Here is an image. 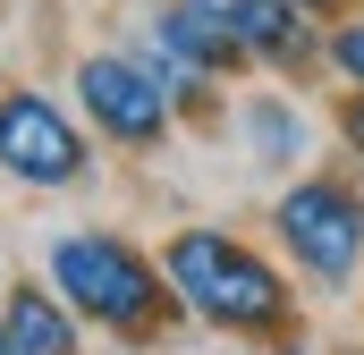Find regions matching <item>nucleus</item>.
Here are the masks:
<instances>
[{
  "mask_svg": "<svg viewBox=\"0 0 364 355\" xmlns=\"http://www.w3.org/2000/svg\"><path fill=\"white\" fill-rule=\"evenodd\" d=\"M161 271H170V296L212 330H237V339L288 330V279L255 246H237L229 229H178Z\"/></svg>",
  "mask_w": 364,
  "mask_h": 355,
  "instance_id": "obj_1",
  "label": "nucleus"
},
{
  "mask_svg": "<svg viewBox=\"0 0 364 355\" xmlns=\"http://www.w3.org/2000/svg\"><path fill=\"white\" fill-rule=\"evenodd\" d=\"M51 279H60V296H68L77 313H93L102 330H144V322L161 313L153 263H144L127 237H102V229L60 237V246H51Z\"/></svg>",
  "mask_w": 364,
  "mask_h": 355,
  "instance_id": "obj_2",
  "label": "nucleus"
},
{
  "mask_svg": "<svg viewBox=\"0 0 364 355\" xmlns=\"http://www.w3.org/2000/svg\"><path fill=\"white\" fill-rule=\"evenodd\" d=\"M272 229H279V246L296 254V271L322 279V288H348L356 263H364V203L339 178H296V186L279 195Z\"/></svg>",
  "mask_w": 364,
  "mask_h": 355,
  "instance_id": "obj_3",
  "label": "nucleus"
},
{
  "mask_svg": "<svg viewBox=\"0 0 364 355\" xmlns=\"http://www.w3.org/2000/svg\"><path fill=\"white\" fill-rule=\"evenodd\" d=\"M77 102H85V119L110 136V144H161L170 136V77L153 68V60H127V51H93L85 68H77Z\"/></svg>",
  "mask_w": 364,
  "mask_h": 355,
  "instance_id": "obj_4",
  "label": "nucleus"
},
{
  "mask_svg": "<svg viewBox=\"0 0 364 355\" xmlns=\"http://www.w3.org/2000/svg\"><path fill=\"white\" fill-rule=\"evenodd\" d=\"M0 170L26 186H77L85 178V136L68 127L60 102L43 93H0Z\"/></svg>",
  "mask_w": 364,
  "mask_h": 355,
  "instance_id": "obj_5",
  "label": "nucleus"
},
{
  "mask_svg": "<svg viewBox=\"0 0 364 355\" xmlns=\"http://www.w3.org/2000/svg\"><path fill=\"white\" fill-rule=\"evenodd\" d=\"M186 9H203L212 26H229V43L246 60H263V68H305L314 60V17L288 9V0H186Z\"/></svg>",
  "mask_w": 364,
  "mask_h": 355,
  "instance_id": "obj_6",
  "label": "nucleus"
},
{
  "mask_svg": "<svg viewBox=\"0 0 364 355\" xmlns=\"http://www.w3.org/2000/svg\"><path fill=\"white\" fill-rule=\"evenodd\" d=\"M0 330H9L17 355H77V322H68L60 296H43V288H17L9 313H0Z\"/></svg>",
  "mask_w": 364,
  "mask_h": 355,
  "instance_id": "obj_7",
  "label": "nucleus"
},
{
  "mask_svg": "<svg viewBox=\"0 0 364 355\" xmlns=\"http://www.w3.org/2000/svg\"><path fill=\"white\" fill-rule=\"evenodd\" d=\"M237 127H246L255 161H272V170H288V161L305 153V110H296V102H279V93H255V102L237 110Z\"/></svg>",
  "mask_w": 364,
  "mask_h": 355,
  "instance_id": "obj_8",
  "label": "nucleus"
},
{
  "mask_svg": "<svg viewBox=\"0 0 364 355\" xmlns=\"http://www.w3.org/2000/svg\"><path fill=\"white\" fill-rule=\"evenodd\" d=\"M331 68L356 77V93H364V26H339V34H331Z\"/></svg>",
  "mask_w": 364,
  "mask_h": 355,
  "instance_id": "obj_9",
  "label": "nucleus"
},
{
  "mask_svg": "<svg viewBox=\"0 0 364 355\" xmlns=\"http://www.w3.org/2000/svg\"><path fill=\"white\" fill-rule=\"evenodd\" d=\"M339 127H348V144H356V153H364V93H356V102H348V119H339Z\"/></svg>",
  "mask_w": 364,
  "mask_h": 355,
  "instance_id": "obj_10",
  "label": "nucleus"
},
{
  "mask_svg": "<svg viewBox=\"0 0 364 355\" xmlns=\"http://www.w3.org/2000/svg\"><path fill=\"white\" fill-rule=\"evenodd\" d=\"M288 9H305V17H322V9H339V0H288Z\"/></svg>",
  "mask_w": 364,
  "mask_h": 355,
  "instance_id": "obj_11",
  "label": "nucleus"
},
{
  "mask_svg": "<svg viewBox=\"0 0 364 355\" xmlns=\"http://www.w3.org/2000/svg\"><path fill=\"white\" fill-rule=\"evenodd\" d=\"M0 355H17V347H9V330H0Z\"/></svg>",
  "mask_w": 364,
  "mask_h": 355,
  "instance_id": "obj_12",
  "label": "nucleus"
}]
</instances>
